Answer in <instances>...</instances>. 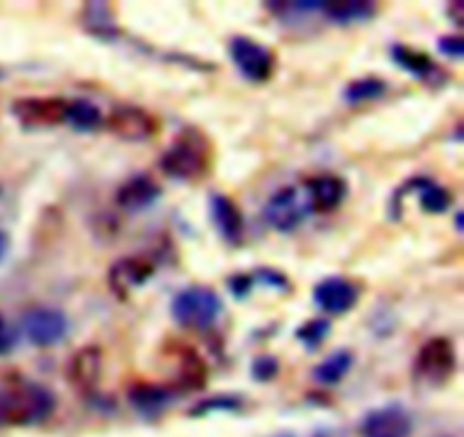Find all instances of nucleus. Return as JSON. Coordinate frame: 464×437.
Here are the masks:
<instances>
[{"instance_id":"nucleus-1","label":"nucleus","mask_w":464,"mask_h":437,"mask_svg":"<svg viewBox=\"0 0 464 437\" xmlns=\"http://www.w3.org/2000/svg\"><path fill=\"white\" fill-rule=\"evenodd\" d=\"M161 172L175 181H198L213 166V143L198 127H184L163 152Z\"/></svg>"},{"instance_id":"nucleus-2","label":"nucleus","mask_w":464,"mask_h":437,"mask_svg":"<svg viewBox=\"0 0 464 437\" xmlns=\"http://www.w3.org/2000/svg\"><path fill=\"white\" fill-rule=\"evenodd\" d=\"M3 420L12 426H32L48 420L54 411V394L34 381L16 379L0 393Z\"/></svg>"},{"instance_id":"nucleus-3","label":"nucleus","mask_w":464,"mask_h":437,"mask_svg":"<svg viewBox=\"0 0 464 437\" xmlns=\"http://www.w3.org/2000/svg\"><path fill=\"white\" fill-rule=\"evenodd\" d=\"M170 311L177 325L184 329L208 331L222 316V299L207 286H190L175 295Z\"/></svg>"},{"instance_id":"nucleus-4","label":"nucleus","mask_w":464,"mask_h":437,"mask_svg":"<svg viewBox=\"0 0 464 437\" xmlns=\"http://www.w3.org/2000/svg\"><path fill=\"white\" fill-rule=\"evenodd\" d=\"M458 356L456 345L451 338L435 335L429 343L421 345L415 361V374L429 385H444L456 374Z\"/></svg>"},{"instance_id":"nucleus-5","label":"nucleus","mask_w":464,"mask_h":437,"mask_svg":"<svg viewBox=\"0 0 464 437\" xmlns=\"http://www.w3.org/2000/svg\"><path fill=\"white\" fill-rule=\"evenodd\" d=\"M229 57L236 71L254 84H263L275 75V53L252 36H234L229 41Z\"/></svg>"},{"instance_id":"nucleus-6","label":"nucleus","mask_w":464,"mask_h":437,"mask_svg":"<svg viewBox=\"0 0 464 437\" xmlns=\"http://www.w3.org/2000/svg\"><path fill=\"white\" fill-rule=\"evenodd\" d=\"M308 213H311V209H308L306 195H304L297 186L279 189L270 199H267L266 209H263V216H266L267 225H270L272 229L281 231V234H290V231L297 229L299 225H304Z\"/></svg>"},{"instance_id":"nucleus-7","label":"nucleus","mask_w":464,"mask_h":437,"mask_svg":"<svg viewBox=\"0 0 464 437\" xmlns=\"http://www.w3.org/2000/svg\"><path fill=\"white\" fill-rule=\"evenodd\" d=\"M107 130L113 136L130 143H143V141L152 139L159 131V121L143 107L136 104H118L109 112L107 116Z\"/></svg>"},{"instance_id":"nucleus-8","label":"nucleus","mask_w":464,"mask_h":437,"mask_svg":"<svg viewBox=\"0 0 464 437\" xmlns=\"http://www.w3.org/2000/svg\"><path fill=\"white\" fill-rule=\"evenodd\" d=\"M12 113L25 131L48 130L62 125L66 118V100L62 98H18L12 102Z\"/></svg>"},{"instance_id":"nucleus-9","label":"nucleus","mask_w":464,"mask_h":437,"mask_svg":"<svg viewBox=\"0 0 464 437\" xmlns=\"http://www.w3.org/2000/svg\"><path fill=\"white\" fill-rule=\"evenodd\" d=\"M23 331L34 347L48 349L62 343L68 334V320L57 308H32L23 316Z\"/></svg>"},{"instance_id":"nucleus-10","label":"nucleus","mask_w":464,"mask_h":437,"mask_svg":"<svg viewBox=\"0 0 464 437\" xmlns=\"http://www.w3.org/2000/svg\"><path fill=\"white\" fill-rule=\"evenodd\" d=\"M154 275V263L143 257H125L109 267V288L118 299L130 297L131 290L148 284Z\"/></svg>"},{"instance_id":"nucleus-11","label":"nucleus","mask_w":464,"mask_h":437,"mask_svg":"<svg viewBox=\"0 0 464 437\" xmlns=\"http://www.w3.org/2000/svg\"><path fill=\"white\" fill-rule=\"evenodd\" d=\"M361 290L353 281L344 279V277H326L324 281L315 286L313 290V299L317 306L329 316H344L352 311L358 304Z\"/></svg>"},{"instance_id":"nucleus-12","label":"nucleus","mask_w":464,"mask_h":437,"mask_svg":"<svg viewBox=\"0 0 464 437\" xmlns=\"http://www.w3.org/2000/svg\"><path fill=\"white\" fill-rule=\"evenodd\" d=\"M362 437H411L412 435V417L408 411L397 403L376 408L362 420Z\"/></svg>"},{"instance_id":"nucleus-13","label":"nucleus","mask_w":464,"mask_h":437,"mask_svg":"<svg viewBox=\"0 0 464 437\" xmlns=\"http://www.w3.org/2000/svg\"><path fill=\"white\" fill-rule=\"evenodd\" d=\"M306 202L311 213H331L344 202L349 186L338 175H317L306 180Z\"/></svg>"},{"instance_id":"nucleus-14","label":"nucleus","mask_w":464,"mask_h":437,"mask_svg":"<svg viewBox=\"0 0 464 437\" xmlns=\"http://www.w3.org/2000/svg\"><path fill=\"white\" fill-rule=\"evenodd\" d=\"M208 213H211V220L216 225L218 234L222 236V240L229 245H240L245 238V218L243 211L238 209V204L229 198V195L216 193L208 199Z\"/></svg>"},{"instance_id":"nucleus-15","label":"nucleus","mask_w":464,"mask_h":437,"mask_svg":"<svg viewBox=\"0 0 464 437\" xmlns=\"http://www.w3.org/2000/svg\"><path fill=\"white\" fill-rule=\"evenodd\" d=\"M161 186L152 180L150 175H134L116 190V204L122 211L139 213L157 204L161 198Z\"/></svg>"},{"instance_id":"nucleus-16","label":"nucleus","mask_w":464,"mask_h":437,"mask_svg":"<svg viewBox=\"0 0 464 437\" xmlns=\"http://www.w3.org/2000/svg\"><path fill=\"white\" fill-rule=\"evenodd\" d=\"M102 349L95 347V345L75 352V356L68 363V381L72 384V388L91 393L102 376Z\"/></svg>"},{"instance_id":"nucleus-17","label":"nucleus","mask_w":464,"mask_h":437,"mask_svg":"<svg viewBox=\"0 0 464 437\" xmlns=\"http://www.w3.org/2000/svg\"><path fill=\"white\" fill-rule=\"evenodd\" d=\"M408 193H417L421 209H424L426 213H447L453 204L451 190L444 189L438 181L429 180V177H412L411 181H406V184L394 193V198H403V195Z\"/></svg>"},{"instance_id":"nucleus-18","label":"nucleus","mask_w":464,"mask_h":437,"mask_svg":"<svg viewBox=\"0 0 464 437\" xmlns=\"http://www.w3.org/2000/svg\"><path fill=\"white\" fill-rule=\"evenodd\" d=\"M127 399L143 417H159L175 399V390L159 384H134L127 393Z\"/></svg>"},{"instance_id":"nucleus-19","label":"nucleus","mask_w":464,"mask_h":437,"mask_svg":"<svg viewBox=\"0 0 464 437\" xmlns=\"http://www.w3.org/2000/svg\"><path fill=\"white\" fill-rule=\"evenodd\" d=\"M390 54H392V62L397 63L399 68H403L406 73L415 75L417 80L430 82L435 80V77H440L442 82L449 80V77L440 71V66L433 62L430 54L420 53V50L415 48H408V45L403 44H394L392 48H390Z\"/></svg>"},{"instance_id":"nucleus-20","label":"nucleus","mask_w":464,"mask_h":437,"mask_svg":"<svg viewBox=\"0 0 464 437\" xmlns=\"http://www.w3.org/2000/svg\"><path fill=\"white\" fill-rule=\"evenodd\" d=\"M320 12L334 23H340V25H353V23H365L374 18L376 3H370V0H334V3H326V0H322Z\"/></svg>"},{"instance_id":"nucleus-21","label":"nucleus","mask_w":464,"mask_h":437,"mask_svg":"<svg viewBox=\"0 0 464 437\" xmlns=\"http://www.w3.org/2000/svg\"><path fill=\"white\" fill-rule=\"evenodd\" d=\"M82 25L91 36L100 41H116L121 36L109 3H86L84 12H82Z\"/></svg>"},{"instance_id":"nucleus-22","label":"nucleus","mask_w":464,"mask_h":437,"mask_svg":"<svg viewBox=\"0 0 464 437\" xmlns=\"http://www.w3.org/2000/svg\"><path fill=\"white\" fill-rule=\"evenodd\" d=\"M208 381L207 361L195 349L181 347L179 352V376L177 384L181 390H204Z\"/></svg>"},{"instance_id":"nucleus-23","label":"nucleus","mask_w":464,"mask_h":437,"mask_svg":"<svg viewBox=\"0 0 464 437\" xmlns=\"http://www.w3.org/2000/svg\"><path fill=\"white\" fill-rule=\"evenodd\" d=\"M353 367V354L349 349H338V352L329 354L320 365L313 370V381L320 385H335L349 374Z\"/></svg>"},{"instance_id":"nucleus-24","label":"nucleus","mask_w":464,"mask_h":437,"mask_svg":"<svg viewBox=\"0 0 464 437\" xmlns=\"http://www.w3.org/2000/svg\"><path fill=\"white\" fill-rule=\"evenodd\" d=\"M63 122H68L75 131L91 134V131L98 130L104 121H102V112H100L91 100L80 98V100H71V102H66V118H63Z\"/></svg>"},{"instance_id":"nucleus-25","label":"nucleus","mask_w":464,"mask_h":437,"mask_svg":"<svg viewBox=\"0 0 464 437\" xmlns=\"http://www.w3.org/2000/svg\"><path fill=\"white\" fill-rule=\"evenodd\" d=\"M385 91H388V82L376 75H365L349 82L343 91V98L347 104H361L370 102V100H379L381 95H385Z\"/></svg>"},{"instance_id":"nucleus-26","label":"nucleus","mask_w":464,"mask_h":437,"mask_svg":"<svg viewBox=\"0 0 464 437\" xmlns=\"http://www.w3.org/2000/svg\"><path fill=\"white\" fill-rule=\"evenodd\" d=\"M329 334L331 322L326 320V317H315V320H308L306 325L299 326V329L295 331V338H297L308 352H315V349L322 347V343L329 338Z\"/></svg>"},{"instance_id":"nucleus-27","label":"nucleus","mask_w":464,"mask_h":437,"mask_svg":"<svg viewBox=\"0 0 464 437\" xmlns=\"http://www.w3.org/2000/svg\"><path fill=\"white\" fill-rule=\"evenodd\" d=\"M243 408V402H240V397H234V394H218V397H211V399H204V402H199L198 406H193L188 411L190 417H204V415H211V413H236Z\"/></svg>"},{"instance_id":"nucleus-28","label":"nucleus","mask_w":464,"mask_h":437,"mask_svg":"<svg viewBox=\"0 0 464 437\" xmlns=\"http://www.w3.org/2000/svg\"><path fill=\"white\" fill-rule=\"evenodd\" d=\"M279 361H276L272 354H261V356H256L252 361V379L258 381V384H270L272 379H276V374H279Z\"/></svg>"},{"instance_id":"nucleus-29","label":"nucleus","mask_w":464,"mask_h":437,"mask_svg":"<svg viewBox=\"0 0 464 437\" xmlns=\"http://www.w3.org/2000/svg\"><path fill=\"white\" fill-rule=\"evenodd\" d=\"M254 279L263 281L266 286H270V288L275 290H281V293H288L290 290L288 277L279 270H272V267H261V270H256L254 272Z\"/></svg>"},{"instance_id":"nucleus-30","label":"nucleus","mask_w":464,"mask_h":437,"mask_svg":"<svg viewBox=\"0 0 464 437\" xmlns=\"http://www.w3.org/2000/svg\"><path fill=\"white\" fill-rule=\"evenodd\" d=\"M18 345V331L14 329L12 322L0 316V356H9Z\"/></svg>"},{"instance_id":"nucleus-31","label":"nucleus","mask_w":464,"mask_h":437,"mask_svg":"<svg viewBox=\"0 0 464 437\" xmlns=\"http://www.w3.org/2000/svg\"><path fill=\"white\" fill-rule=\"evenodd\" d=\"M254 275H245V272H240V275H231L229 279H227V288H229V293L234 295L236 299H245L249 297V293H252L254 288Z\"/></svg>"},{"instance_id":"nucleus-32","label":"nucleus","mask_w":464,"mask_h":437,"mask_svg":"<svg viewBox=\"0 0 464 437\" xmlns=\"http://www.w3.org/2000/svg\"><path fill=\"white\" fill-rule=\"evenodd\" d=\"M438 50L449 59H462L464 54V39L458 34H449V36H440L438 39Z\"/></svg>"},{"instance_id":"nucleus-33","label":"nucleus","mask_w":464,"mask_h":437,"mask_svg":"<svg viewBox=\"0 0 464 437\" xmlns=\"http://www.w3.org/2000/svg\"><path fill=\"white\" fill-rule=\"evenodd\" d=\"M447 16L451 18L456 25H464V3H449Z\"/></svg>"},{"instance_id":"nucleus-34","label":"nucleus","mask_w":464,"mask_h":437,"mask_svg":"<svg viewBox=\"0 0 464 437\" xmlns=\"http://www.w3.org/2000/svg\"><path fill=\"white\" fill-rule=\"evenodd\" d=\"M7 252H9V236H7V231L0 229V263L5 261Z\"/></svg>"},{"instance_id":"nucleus-35","label":"nucleus","mask_w":464,"mask_h":437,"mask_svg":"<svg viewBox=\"0 0 464 437\" xmlns=\"http://www.w3.org/2000/svg\"><path fill=\"white\" fill-rule=\"evenodd\" d=\"M456 225H458V229H462V213H458L456 216Z\"/></svg>"},{"instance_id":"nucleus-36","label":"nucleus","mask_w":464,"mask_h":437,"mask_svg":"<svg viewBox=\"0 0 464 437\" xmlns=\"http://www.w3.org/2000/svg\"><path fill=\"white\" fill-rule=\"evenodd\" d=\"M0 424H5V420H3V399H0Z\"/></svg>"}]
</instances>
